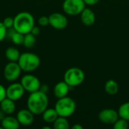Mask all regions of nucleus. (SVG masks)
Returning <instances> with one entry per match:
<instances>
[{
    "label": "nucleus",
    "instance_id": "nucleus-15",
    "mask_svg": "<svg viewBox=\"0 0 129 129\" xmlns=\"http://www.w3.org/2000/svg\"><path fill=\"white\" fill-rule=\"evenodd\" d=\"M0 109L6 115H11L14 113V111L16 110L15 101H14L8 98H5L0 103Z\"/></svg>",
    "mask_w": 129,
    "mask_h": 129
},
{
    "label": "nucleus",
    "instance_id": "nucleus-20",
    "mask_svg": "<svg viewBox=\"0 0 129 129\" xmlns=\"http://www.w3.org/2000/svg\"><path fill=\"white\" fill-rule=\"evenodd\" d=\"M53 128L54 129H68L70 128V123L67 118L63 116H58L53 122Z\"/></svg>",
    "mask_w": 129,
    "mask_h": 129
},
{
    "label": "nucleus",
    "instance_id": "nucleus-12",
    "mask_svg": "<svg viewBox=\"0 0 129 129\" xmlns=\"http://www.w3.org/2000/svg\"><path fill=\"white\" fill-rule=\"evenodd\" d=\"M16 118L20 125H30L34 121V114L29 109H22L18 111Z\"/></svg>",
    "mask_w": 129,
    "mask_h": 129
},
{
    "label": "nucleus",
    "instance_id": "nucleus-24",
    "mask_svg": "<svg viewBox=\"0 0 129 129\" xmlns=\"http://www.w3.org/2000/svg\"><path fill=\"white\" fill-rule=\"evenodd\" d=\"M113 125L114 129H127L128 128V121L119 117Z\"/></svg>",
    "mask_w": 129,
    "mask_h": 129
},
{
    "label": "nucleus",
    "instance_id": "nucleus-29",
    "mask_svg": "<svg viewBox=\"0 0 129 129\" xmlns=\"http://www.w3.org/2000/svg\"><path fill=\"white\" fill-rule=\"evenodd\" d=\"M83 1L86 5L91 6V5H94L98 4L101 0H83Z\"/></svg>",
    "mask_w": 129,
    "mask_h": 129
},
{
    "label": "nucleus",
    "instance_id": "nucleus-5",
    "mask_svg": "<svg viewBox=\"0 0 129 129\" xmlns=\"http://www.w3.org/2000/svg\"><path fill=\"white\" fill-rule=\"evenodd\" d=\"M85 80V73L80 68L71 67L68 69L63 76V81L70 87H76L83 83Z\"/></svg>",
    "mask_w": 129,
    "mask_h": 129
},
{
    "label": "nucleus",
    "instance_id": "nucleus-23",
    "mask_svg": "<svg viewBox=\"0 0 129 129\" xmlns=\"http://www.w3.org/2000/svg\"><path fill=\"white\" fill-rule=\"evenodd\" d=\"M11 39L12 42H13L14 45H21L23 44L24 34L15 31L14 33L11 36Z\"/></svg>",
    "mask_w": 129,
    "mask_h": 129
},
{
    "label": "nucleus",
    "instance_id": "nucleus-13",
    "mask_svg": "<svg viewBox=\"0 0 129 129\" xmlns=\"http://www.w3.org/2000/svg\"><path fill=\"white\" fill-rule=\"evenodd\" d=\"M80 17L82 23L86 26H92L96 20V17L94 12L88 8H85V9L80 14Z\"/></svg>",
    "mask_w": 129,
    "mask_h": 129
},
{
    "label": "nucleus",
    "instance_id": "nucleus-30",
    "mask_svg": "<svg viewBox=\"0 0 129 129\" xmlns=\"http://www.w3.org/2000/svg\"><path fill=\"white\" fill-rule=\"evenodd\" d=\"M32 34H33L34 36H38L39 33H40V28L39 27V26H34L33 27V29H32V30H31V32H30Z\"/></svg>",
    "mask_w": 129,
    "mask_h": 129
},
{
    "label": "nucleus",
    "instance_id": "nucleus-21",
    "mask_svg": "<svg viewBox=\"0 0 129 129\" xmlns=\"http://www.w3.org/2000/svg\"><path fill=\"white\" fill-rule=\"evenodd\" d=\"M119 116L120 118L129 121V101L122 104L118 110Z\"/></svg>",
    "mask_w": 129,
    "mask_h": 129
},
{
    "label": "nucleus",
    "instance_id": "nucleus-17",
    "mask_svg": "<svg viewBox=\"0 0 129 129\" xmlns=\"http://www.w3.org/2000/svg\"><path fill=\"white\" fill-rule=\"evenodd\" d=\"M42 115L43 120L47 123H53L59 116L54 108H47Z\"/></svg>",
    "mask_w": 129,
    "mask_h": 129
},
{
    "label": "nucleus",
    "instance_id": "nucleus-7",
    "mask_svg": "<svg viewBox=\"0 0 129 129\" xmlns=\"http://www.w3.org/2000/svg\"><path fill=\"white\" fill-rule=\"evenodd\" d=\"M21 72L22 70L17 62L9 61V63H8L4 68L3 75L8 82H13L20 77Z\"/></svg>",
    "mask_w": 129,
    "mask_h": 129
},
{
    "label": "nucleus",
    "instance_id": "nucleus-28",
    "mask_svg": "<svg viewBox=\"0 0 129 129\" xmlns=\"http://www.w3.org/2000/svg\"><path fill=\"white\" fill-rule=\"evenodd\" d=\"M6 98V88L0 84V103Z\"/></svg>",
    "mask_w": 129,
    "mask_h": 129
},
{
    "label": "nucleus",
    "instance_id": "nucleus-25",
    "mask_svg": "<svg viewBox=\"0 0 129 129\" xmlns=\"http://www.w3.org/2000/svg\"><path fill=\"white\" fill-rule=\"evenodd\" d=\"M8 29L5 27L2 22H0V42H2L7 36Z\"/></svg>",
    "mask_w": 129,
    "mask_h": 129
},
{
    "label": "nucleus",
    "instance_id": "nucleus-22",
    "mask_svg": "<svg viewBox=\"0 0 129 129\" xmlns=\"http://www.w3.org/2000/svg\"><path fill=\"white\" fill-rule=\"evenodd\" d=\"M35 43H36V36H34L31 33L24 35V40L23 45L26 48H30L34 46Z\"/></svg>",
    "mask_w": 129,
    "mask_h": 129
},
{
    "label": "nucleus",
    "instance_id": "nucleus-34",
    "mask_svg": "<svg viewBox=\"0 0 129 129\" xmlns=\"http://www.w3.org/2000/svg\"><path fill=\"white\" fill-rule=\"evenodd\" d=\"M42 128L43 129H51V128H50V127H48V126H45V127H43Z\"/></svg>",
    "mask_w": 129,
    "mask_h": 129
},
{
    "label": "nucleus",
    "instance_id": "nucleus-2",
    "mask_svg": "<svg viewBox=\"0 0 129 129\" xmlns=\"http://www.w3.org/2000/svg\"><path fill=\"white\" fill-rule=\"evenodd\" d=\"M35 26V20L32 14L23 11L17 14L14 17V28L17 32L27 34L31 32Z\"/></svg>",
    "mask_w": 129,
    "mask_h": 129
},
{
    "label": "nucleus",
    "instance_id": "nucleus-27",
    "mask_svg": "<svg viewBox=\"0 0 129 129\" xmlns=\"http://www.w3.org/2000/svg\"><path fill=\"white\" fill-rule=\"evenodd\" d=\"M38 23L41 26H46L49 24V18L46 16H42L39 18Z\"/></svg>",
    "mask_w": 129,
    "mask_h": 129
},
{
    "label": "nucleus",
    "instance_id": "nucleus-6",
    "mask_svg": "<svg viewBox=\"0 0 129 129\" xmlns=\"http://www.w3.org/2000/svg\"><path fill=\"white\" fill-rule=\"evenodd\" d=\"M83 0H64L63 10L65 14L70 16H76L82 13L85 8Z\"/></svg>",
    "mask_w": 129,
    "mask_h": 129
},
{
    "label": "nucleus",
    "instance_id": "nucleus-3",
    "mask_svg": "<svg viewBox=\"0 0 129 129\" xmlns=\"http://www.w3.org/2000/svg\"><path fill=\"white\" fill-rule=\"evenodd\" d=\"M39 57L31 52H24L20 54V56L17 60V63L21 68L22 71L26 73H30L36 70L40 65Z\"/></svg>",
    "mask_w": 129,
    "mask_h": 129
},
{
    "label": "nucleus",
    "instance_id": "nucleus-16",
    "mask_svg": "<svg viewBox=\"0 0 129 129\" xmlns=\"http://www.w3.org/2000/svg\"><path fill=\"white\" fill-rule=\"evenodd\" d=\"M1 125L4 129H17L20 125L16 117L8 115L1 122Z\"/></svg>",
    "mask_w": 129,
    "mask_h": 129
},
{
    "label": "nucleus",
    "instance_id": "nucleus-8",
    "mask_svg": "<svg viewBox=\"0 0 129 129\" xmlns=\"http://www.w3.org/2000/svg\"><path fill=\"white\" fill-rule=\"evenodd\" d=\"M20 83L23 87L25 91H27L29 93H33L39 91L41 86V82L39 79L36 76L32 74L24 75L20 79Z\"/></svg>",
    "mask_w": 129,
    "mask_h": 129
},
{
    "label": "nucleus",
    "instance_id": "nucleus-26",
    "mask_svg": "<svg viewBox=\"0 0 129 129\" xmlns=\"http://www.w3.org/2000/svg\"><path fill=\"white\" fill-rule=\"evenodd\" d=\"M2 23H4V25L5 26V27L7 29L12 28L14 26V18L13 17H6V18L4 19Z\"/></svg>",
    "mask_w": 129,
    "mask_h": 129
},
{
    "label": "nucleus",
    "instance_id": "nucleus-11",
    "mask_svg": "<svg viewBox=\"0 0 129 129\" xmlns=\"http://www.w3.org/2000/svg\"><path fill=\"white\" fill-rule=\"evenodd\" d=\"M49 25L56 29H63L67 27L68 24V20L67 17L58 12L51 14L49 17Z\"/></svg>",
    "mask_w": 129,
    "mask_h": 129
},
{
    "label": "nucleus",
    "instance_id": "nucleus-9",
    "mask_svg": "<svg viewBox=\"0 0 129 129\" xmlns=\"http://www.w3.org/2000/svg\"><path fill=\"white\" fill-rule=\"evenodd\" d=\"M25 93V90L20 82H11L6 88V98L17 101L22 98Z\"/></svg>",
    "mask_w": 129,
    "mask_h": 129
},
{
    "label": "nucleus",
    "instance_id": "nucleus-19",
    "mask_svg": "<svg viewBox=\"0 0 129 129\" xmlns=\"http://www.w3.org/2000/svg\"><path fill=\"white\" fill-rule=\"evenodd\" d=\"M20 56V53L19 50L14 47H9L5 51V57L8 61L17 62Z\"/></svg>",
    "mask_w": 129,
    "mask_h": 129
},
{
    "label": "nucleus",
    "instance_id": "nucleus-32",
    "mask_svg": "<svg viewBox=\"0 0 129 129\" xmlns=\"http://www.w3.org/2000/svg\"><path fill=\"white\" fill-rule=\"evenodd\" d=\"M72 129H83V126L81 125L80 124H76V125H73Z\"/></svg>",
    "mask_w": 129,
    "mask_h": 129
},
{
    "label": "nucleus",
    "instance_id": "nucleus-31",
    "mask_svg": "<svg viewBox=\"0 0 129 129\" xmlns=\"http://www.w3.org/2000/svg\"><path fill=\"white\" fill-rule=\"evenodd\" d=\"M39 90H40L41 91H42V92H44V93L47 94V93L48 92L49 88H48V86L47 85H41Z\"/></svg>",
    "mask_w": 129,
    "mask_h": 129
},
{
    "label": "nucleus",
    "instance_id": "nucleus-14",
    "mask_svg": "<svg viewBox=\"0 0 129 129\" xmlns=\"http://www.w3.org/2000/svg\"><path fill=\"white\" fill-rule=\"evenodd\" d=\"M70 86L66 82H59L54 87V94L57 99L67 97L70 91Z\"/></svg>",
    "mask_w": 129,
    "mask_h": 129
},
{
    "label": "nucleus",
    "instance_id": "nucleus-35",
    "mask_svg": "<svg viewBox=\"0 0 129 129\" xmlns=\"http://www.w3.org/2000/svg\"><path fill=\"white\" fill-rule=\"evenodd\" d=\"M0 1H1V0H0Z\"/></svg>",
    "mask_w": 129,
    "mask_h": 129
},
{
    "label": "nucleus",
    "instance_id": "nucleus-1",
    "mask_svg": "<svg viewBox=\"0 0 129 129\" xmlns=\"http://www.w3.org/2000/svg\"><path fill=\"white\" fill-rule=\"evenodd\" d=\"M27 109L34 115H41L48 106V98L47 94L40 90L30 93L26 101Z\"/></svg>",
    "mask_w": 129,
    "mask_h": 129
},
{
    "label": "nucleus",
    "instance_id": "nucleus-4",
    "mask_svg": "<svg viewBox=\"0 0 129 129\" xmlns=\"http://www.w3.org/2000/svg\"><path fill=\"white\" fill-rule=\"evenodd\" d=\"M76 108V104L75 101L67 96L58 99L54 106L58 116L66 118L71 116L75 113Z\"/></svg>",
    "mask_w": 129,
    "mask_h": 129
},
{
    "label": "nucleus",
    "instance_id": "nucleus-33",
    "mask_svg": "<svg viewBox=\"0 0 129 129\" xmlns=\"http://www.w3.org/2000/svg\"><path fill=\"white\" fill-rule=\"evenodd\" d=\"M6 116V114L0 109V121L2 122L3 120V119Z\"/></svg>",
    "mask_w": 129,
    "mask_h": 129
},
{
    "label": "nucleus",
    "instance_id": "nucleus-10",
    "mask_svg": "<svg viewBox=\"0 0 129 129\" xmlns=\"http://www.w3.org/2000/svg\"><path fill=\"white\" fill-rule=\"evenodd\" d=\"M119 118V113L114 109H104L98 114L99 120L106 125H113Z\"/></svg>",
    "mask_w": 129,
    "mask_h": 129
},
{
    "label": "nucleus",
    "instance_id": "nucleus-18",
    "mask_svg": "<svg viewBox=\"0 0 129 129\" xmlns=\"http://www.w3.org/2000/svg\"><path fill=\"white\" fill-rule=\"evenodd\" d=\"M104 90L109 95H116L119 91V85L114 79H109L104 85Z\"/></svg>",
    "mask_w": 129,
    "mask_h": 129
}]
</instances>
